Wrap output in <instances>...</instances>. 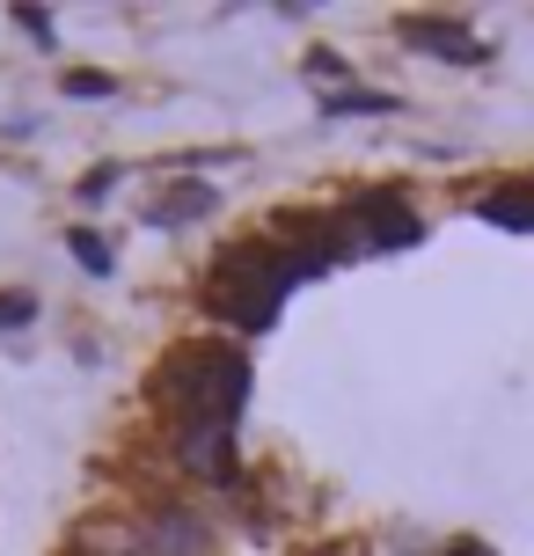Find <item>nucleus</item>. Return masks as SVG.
<instances>
[{"label": "nucleus", "mask_w": 534, "mask_h": 556, "mask_svg": "<svg viewBox=\"0 0 534 556\" xmlns=\"http://www.w3.org/2000/svg\"><path fill=\"white\" fill-rule=\"evenodd\" d=\"M15 23H23L37 45H59V37H52V29H59V23H52V8H15Z\"/></svg>", "instance_id": "f8f14e48"}, {"label": "nucleus", "mask_w": 534, "mask_h": 556, "mask_svg": "<svg viewBox=\"0 0 534 556\" xmlns=\"http://www.w3.org/2000/svg\"><path fill=\"white\" fill-rule=\"evenodd\" d=\"M59 88H66V96H81V103H103V96H117L111 74H88V66H74V74H66Z\"/></svg>", "instance_id": "9b49d317"}, {"label": "nucleus", "mask_w": 534, "mask_h": 556, "mask_svg": "<svg viewBox=\"0 0 534 556\" xmlns=\"http://www.w3.org/2000/svg\"><path fill=\"white\" fill-rule=\"evenodd\" d=\"M205 213H220V191L205 176H169L162 191L147 198V227H198Z\"/></svg>", "instance_id": "423d86ee"}, {"label": "nucleus", "mask_w": 534, "mask_h": 556, "mask_svg": "<svg viewBox=\"0 0 534 556\" xmlns=\"http://www.w3.org/2000/svg\"><path fill=\"white\" fill-rule=\"evenodd\" d=\"M29 323H37V293L8 286V293H0V330H29Z\"/></svg>", "instance_id": "9d476101"}, {"label": "nucleus", "mask_w": 534, "mask_h": 556, "mask_svg": "<svg viewBox=\"0 0 534 556\" xmlns=\"http://www.w3.org/2000/svg\"><path fill=\"white\" fill-rule=\"evenodd\" d=\"M308 81H344V59H330V52H308Z\"/></svg>", "instance_id": "4468645a"}, {"label": "nucleus", "mask_w": 534, "mask_h": 556, "mask_svg": "<svg viewBox=\"0 0 534 556\" xmlns=\"http://www.w3.org/2000/svg\"><path fill=\"white\" fill-rule=\"evenodd\" d=\"M395 37H403L410 52H424V59H447V66H483V59H491V45H483L476 29L447 23V15H403Z\"/></svg>", "instance_id": "39448f33"}, {"label": "nucleus", "mask_w": 534, "mask_h": 556, "mask_svg": "<svg viewBox=\"0 0 534 556\" xmlns=\"http://www.w3.org/2000/svg\"><path fill=\"white\" fill-rule=\"evenodd\" d=\"M476 213L491 227H512V235H534V184H498V191L476 198Z\"/></svg>", "instance_id": "0eeeda50"}, {"label": "nucleus", "mask_w": 534, "mask_h": 556, "mask_svg": "<svg viewBox=\"0 0 534 556\" xmlns=\"http://www.w3.org/2000/svg\"><path fill=\"white\" fill-rule=\"evenodd\" d=\"M447 556H491V549H483V542H454Z\"/></svg>", "instance_id": "2eb2a0df"}, {"label": "nucleus", "mask_w": 534, "mask_h": 556, "mask_svg": "<svg viewBox=\"0 0 534 556\" xmlns=\"http://www.w3.org/2000/svg\"><path fill=\"white\" fill-rule=\"evenodd\" d=\"M403 111V96H389V88H330L322 96V117H389Z\"/></svg>", "instance_id": "6e6552de"}, {"label": "nucleus", "mask_w": 534, "mask_h": 556, "mask_svg": "<svg viewBox=\"0 0 534 556\" xmlns=\"http://www.w3.org/2000/svg\"><path fill=\"white\" fill-rule=\"evenodd\" d=\"M344 556H389V549H344Z\"/></svg>", "instance_id": "dca6fc26"}, {"label": "nucleus", "mask_w": 534, "mask_h": 556, "mask_svg": "<svg viewBox=\"0 0 534 556\" xmlns=\"http://www.w3.org/2000/svg\"><path fill=\"white\" fill-rule=\"evenodd\" d=\"M132 549L140 556H220V520L191 498H147L132 513Z\"/></svg>", "instance_id": "f03ea898"}, {"label": "nucleus", "mask_w": 534, "mask_h": 556, "mask_svg": "<svg viewBox=\"0 0 534 556\" xmlns=\"http://www.w3.org/2000/svg\"><path fill=\"white\" fill-rule=\"evenodd\" d=\"M338 227H344V256H373V250H410L424 235V220L410 213L403 191H366L352 205H338Z\"/></svg>", "instance_id": "7ed1b4c3"}, {"label": "nucleus", "mask_w": 534, "mask_h": 556, "mask_svg": "<svg viewBox=\"0 0 534 556\" xmlns=\"http://www.w3.org/2000/svg\"><path fill=\"white\" fill-rule=\"evenodd\" d=\"M169 469L191 476V483H234V432H213V425H183L169 432Z\"/></svg>", "instance_id": "20e7f679"}, {"label": "nucleus", "mask_w": 534, "mask_h": 556, "mask_svg": "<svg viewBox=\"0 0 534 556\" xmlns=\"http://www.w3.org/2000/svg\"><path fill=\"white\" fill-rule=\"evenodd\" d=\"M117 176H125V168H117V162L88 168V176H81V198H111V191H117Z\"/></svg>", "instance_id": "ddd939ff"}, {"label": "nucleus", "mask_w": 534, "mask_h": 556, "mask_svg": "<svg viewBox=\"0 0 534 556\" xmlns=\"http://www.w3.org/2000/svg\"><path fill=\"white\" fill-rule=\"evenodd\" d=\"M66 250H74V264H81L88 278H111V264H117V250L96 235V227H74V235H66Z\"/></svg>", "instance_id": "1a4fd4ad"}, {"label": "nucleus", "mask_w": 534, "mask_h": 556, "mask_svg": "<svg viewBox=\"0 0 534 556\" xmlns=\"http://www.w3.org/2000/svg\"><path fill=\"white\" fill-rule=\"evenodd\" d=\"M147 389L169 410V432H183V425L234 432V417L250 403V359L220 337H198V344H176L169 359L147 374Z\"/></svg>", "instance_id": "f257e3e1"}]
</instances>
